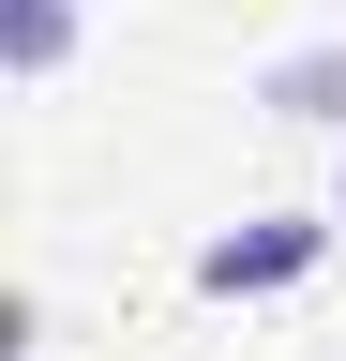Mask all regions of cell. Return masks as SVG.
<instances>
[{
  "label": "cell",
  "instance_id": "3",
  "mask_svg": "<svg viewBox=\"0 0 346 361\" xmlns=\"http://www.w3.org/2000/svg\"><path fill=\"white\" fill-rule=\"evenodd\" d=\"M271 106H286V121H331V106H346V45H301V61H271Z\"/></svg>",
  "mask_w": 346,
  "mask_h": 361
},
{
  "label": "cell",
  "instance_id": "1",
  "mask_svg": "<svg viewBox=\"0 0 346 361\" xmlns=\"http://www.w3.org/2000/svg\"><path fill=\"white\" fill-rule=\"evenodd\" d=\"M316 256H331L316 211H256V226H226V241H196V286H211V301H271V286H301Z\"/></svg>",
  "mask_w": 346,
  "mask_h": 361
},
{
  "label": "cell",
  "instance_id": "2",
  "mask_svg": "<svg viewBox=\"0 0 346 361\" xmlns=\"http://www.w3.org/2000/svg\"><path fill=\"white\" fill-rule=\"evenodd\" d=\"M0 61H16L30 90H46V75L75 61V0H0Z\"/></svg>",
  "mask_w": 346,
  "mask_h": 361
}]
</instances>
